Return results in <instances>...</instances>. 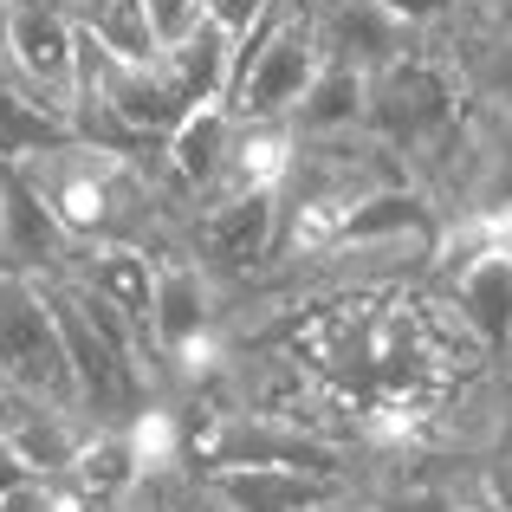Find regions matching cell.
Here are the masks:
<instances>
[{
    "label": "cell",
    "mask_w": 512,
    "mask_h": 512,
    "mask_svg": "<svg viewBox=\"0 0 512 512\" xmlns=\"http://www.w3.org/2000/svg\"><path fill=\"white\" fill-rule=\"evenodd\" d=\"M474 111L461 91V72L441 52L435 33H422V46L402 52L389 72L370 78V137L396 156L402 169H415L422 156H435L441 143L461 130V117Z\"/></svg>",
    "instance_id": "obj_1"
},
{
    "label": "cell",
    "mask_w": 512,
    "mask_h": 512,
    "mask_svg": "<svg viewBox=\"0 0 512 512\" xmlns=\"http://www.w3.org/2000/svg\"><path fill=\"white\" fill-rule=\"evenodd\" d=\"M318 65H325V46H318L312 0H266L260 20L234 39V85H227V111L286 124V117L299 111L305 85L318 78Z\"/></svg>",
    "instance_id": "obj_2"
},
{
    "label": "cell",
    "mask_w": 512,
    "mask_h": 512,
    "mask_svg": "<svg viewBox=\"0 0 512 512\" xmlns=\"http://www.w3.org/2000/svg\"><path fill=\"white\" fill-rule=\"evenodd\" d=\"M78 59H85V26L65 0H0V91L26 111L72 124L78 98Z\"/></svg>",
    "instance_id": "obj_3"
},
{
    "label": "cell",
    "mask_w": 512,
    "mask_h": 512,
    "mask_svg": "<svg viewBox=\"0 0 512 512\" xmlns=\"http://www.w3.org/2000/svg\"><path fill=\"white\" fill-rule=\"evenodd\" d=\"M0 389L46 409H78V383H72V357L59 338V312L46 299V279L33 273H0Z\"/></svg>",
    "instance_id": "obj_4"
},
{
    "label": "cell",
    "mask_w": 512,
    "mask_h": 512,
    "mask_svg": "<svg viewBox=\"0 0 512 512\" xmlns=\"http://www.w3.org/2000/svg\"><path fill=\"white\" fill-rule=\"evenodd\" d=\"M175 247H188L227 292H253L279 266V195H201L175 227Z\"/></svg>",
    "instance_id": "obj_5"
},
{
    "label": "cell",
    "mask_w": 512,
    "mask_h": 512,
    "mask_svg": "<svg viewBox=\"0 0 512 512\" xmlns=\"http://www.w3.org/2000/svg\"><path fill=\"white\" fill-rule=\"evenodd\" d=\"M312 20H318V46L325 59L357 65V72H389L402 52L422 46L415 26H402L383 0H312Z\"/></svg>",
    "instance_id": "obj_6"
},
{
    "label": "cell",
    "mask_w": 512,
    "mask_h": 512,
    "mask_svg": "<svg viewBox=\"0 0 512 512\" xmlns=\"http://www.w3.org/2000/svg\"><path fill=\"white\" fill-rule=\"evenodd\" d=\"M201 487L214 493L227 512H325L350 500V480L325 474H292V467H201Z\"/></svg>",
    "instance_id": "obj_7"
},
{
    "label": "cell",
    "mask_w": 512,
    "mask_h": 512,
    "mask_svg": "<svg viewBox=\"0 0 512 512\" xmlns=\"http://www.w3.org/2000/svg\"><path fill=\"white\" fill-rule=\"evenodd\" d=\"M59 487L72 493L78 512H124L143 487V454L130 422H98L78 448V461L59 474Z\"/></svg>",
    "instance_id": "obj_8"
},
{
    "label": "cell",
    "mask_w": 512,
    "mask_h": 512,
    "mask_svg": "<svg viewBox=\"0 0 512 512\" xmlns=\"http://www.w3.org/2000/svg\"><path fill=\"white\" fill-rule=\"evenodd\" d=\"M65 279H78L85 292L111 299L130 325L150 331V299H156V247L143 240H91V247H72L59 266Z\"/></svg>",
    "instance_id": "obj_9"
},
{
    "label": "cell",
    "mask_w": 512,
    "mask_h": 512,
    "mask_svg": "<svg viewBox=\"0 0 512 512\" xmlns=\"http://www.w3.org/2000/svg\"><path fill=\"white\" fill-rule=\"evenodd\" d=\"M234 124H240V117L227 111V104H195V111L163 137V169H169L175 195H182L188 208L221 182L227 150H234Z\"/></svg>",
    "instance_id": "obj_10"
},
{
    "label": "cell",
    "mask_w": 512,
    "mask_h": 512,
    "mask_svg": "<svg viewBox=\"0 0 512 512\" xmlns=\"http://www.w3.org/2000/svg\"><path fill=\"white\" fill-rule=\"evenodd\" d=\"M163 72L175 85V98L195 111V104H227V85H234V33H227L214 13H201L195 26H182L175 39H163Z\"/></svg>",
    "instance_id": "obj_11"
},
{
    "label": "cell",
    "mask_w": 512,
    "mask_h": 512,
    "mask_svg": "<svg viewBox=\"0 0 512 512\" xmlns=\"http://www.w3.org/2000/svg\"><path fill=\"white\" fill-rule=\"evenodd\" d=\"M286 124L292 137H357V130H370V72L325 59Z\"/></svg>",
    "instance_id": "obj_12"
},
{
    "label": "cell",
    "mask_w": 512,
    "mask_h": 512,
    "mask_svg": "<svg viewBox=\"0 0 512 512\" xmlns=\"http://www.w3.org/2000/svg\"><path fill=\"white\" fill-rule=\"evenodd\" d=\"M65 7H72V20L85 26L104 52H117V59H156V52H163V33H156L143 0H65Z\"/></svg>",
    "instance_id": "obj_13"
},
{
    "label": "cell",
    "mask_w": 512,
    "mask_h": 512,
    "mask_svg": "<svg viewBox=\"0 0 512 512\" xmlns=\"http://www.w3.org/2000/svg\"><path fill=\"white\" fill-rule=\"evenodd\" d=\"M0 512H78V506L59 480H26V487L0 493Z\"/></svg>",
    "instance_id": "obj_14"
},
{
    "label": "cell",
    "mask_w": 512,
    "mask_h": 512,
    "mask_svg": "<svg viewBox=\"0 0 512 512\" xmlns=\"http://www.w3.org/2000/svg\"><path fill=\"white\" fill-rule=\"evenodd\" d=\"M389 13H396L402 26H415V33H435V26H448L454 13H461V0H383Z\"/></svg>",
    "instance_id": "obj_15"
},
{
    "label": "cell",
    "mask_w": 512,
    "mask_h": 512,
    "mask_svg": "<svg viewBox=\"0 0 512 512\" xmlns=\"http://www.w3.org/2000/svg\"><path fill=\"white\" fill-rule=\"evenodd\" d=\"M480 487H487L493 512H512V441H506V448H493L487 461H480Z\"/></svg>",
    "instance_id": "obj_16"
},
{
    "label": "cell",
    "mask_w": 512,
    "mask_h": 512,
    "mask_svg": "<svg viewBox=\"0 0 512 512\" xmlns=\"http://www.w3.org/2000/svg\"><path fill=\"white\" fill-rule=\"evenodd\" d=\"M143 7H150V20H156V33H163V39H175L182 26H195L201 13H208L201 0H143Z\"/></svg>",
    "instance_id": "obj_17"
},
{
    "label": "cell",
    "mask_w": 512,
    "mask_h": 512,
    "mask_svg": "<svg viewBox=\"0 0 512 512\" xmlns=\"http://www.w3.org/2000/svg\"><path fill=\"white\" fill-rule=\"evenodd\" d=\"M201 7H208V13H214V20H221V26H227V33H234V39H240V33H247V26H253V20H260V7H266V0H201Z\"/></svg>",
    "instance_id": "obj_18"
},
{
    "label": "cell",
    "mask_w": 512,
    "mask_h": 512,
    "mask_svg": "<svg viewBox=\"0 0 512 512\" xmlns=\"http://www.w3.org/2000/svg\"><path fill=\"white\" fill-rule=\"evenodd\" d=\"M26 480H46V474H39V467H33V461H26V454H20V448H13V441H7V435H0V493H13V487H26Z\"/></svg>",
    "instance_id": "obj_19"
},
{
    "label": "cell",
    "mask_w": 512,
    "mask_h": 512,
    "mask_svg": "<svg viewBox=\"0 0 512 512\" xmlns=\"http://www.w3.org/2000/svg\"><path fill=\"white\" fill-rule=\"evenodd\" d=\"M500 376H506V383H512V344H506V357H500Z\"/></svg>",
    "instance_id": "obj_20"
}]
</instances>
